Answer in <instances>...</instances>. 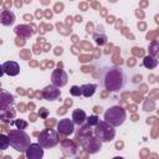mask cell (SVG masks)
<instances>
[{
	"label": "cell",
	"mask_w": 159,
	"mask_h": 159,
	"mask_svg": "<svg viewBox=\"0 0 159 159\" xmlns=\"http://www.w3.org/2000/svg\"><path fill=\"white\" fill-rule=\"evenodd\" d=\"M102 86L109 92H119L125 84V75L118 66H109L102 68L99 73Z\"/></svg>",
	"instance_id": "cell-1"
},
{
	"label": "cell",
	"mask_w": 159,
	"mask_h": 159,
	"mask_svg": "<svg viewBox=\"0 0 159 159\" xmlns=\"http://www.w3.org/2000/svg\"><path fill=\"white\" fill-rule=\"evenodd\" d=\"M10 145L20 153H25L27 147L31 144L30 135L24 130V129H12L7 134Z\"/></svg>",
	"instance_id": "cell-2"
},
{
	"label": "cell",
	"mask_w": 159,
	"mask_h": 159,
	"mask_svg": "<svg viewBox=\"0 0 159 159\" xmlns=\"http://www.w3.org/2000/svg\"><path fill=\"white\" fill-rule=\"evenodd\" d=\"M125 118H127V113H125V111L120 106L109 107L104 112V120L107 123H109L111 125H113L114 128L122 125L124 123Z\"/></svg>",
	"instance_id": "cell-3"
},
{
	"label": "cell",
	"mask_w": 159,
	"mask_h": 159,
	"mask_svg": "<svg viewBox=\"0 0 159 159\" xmlns=\"http://www.w3.org/2000/svg\"><path fill=\"white\" fill-rule=\"evenodd\" d=\"M93 134L96 138H98L102 143H107L113 140L114 135H116V129L113 125H111L109 123H107L106 120H99L93 129Z\"/></svg>",
	"instance_id": "cell-4"
},
{
	"label": "cell",
	"mask_w": 159,
	"mask_h": 159,
	"mask_svg": "<svg viewBox=\"0 0 159 159\" xmlns=\"http://www.w3.org/2000/svg\"><path fill=\"white\" fill-rule=\"evenodd\" d=\"M37 143L43 148V149H48V148H53L60 143V138H58V132L50 129V128H45L40 132L39 138H37Z\"/></svg>",
	"instance_id": "cell-5"
},
{
	"label": "cell",
	"mask_w": 159,
	"mask_h": 159,
	"mask_svg": "<svg viewBox=\"0 0 159 159\" xmlns=\"http://www.w3.org/2000/svg\"><path fill=\"white\" fill-rule=\"evenodd\" d=\"M82 147L88 154H96V153H98L101 150L102 142L98 138H96L94 135L89 134V135L82 138Z\"/></svg>",
	"instance_id": "cell-6"
},
{
	"label": "cell",
	"mask_w": 159,
	"mask_h": 159,
	"mask_svg": "<svg viewBox=\"0 0 159 159\" xmlns=\"http://www.w3.org/2000/svg\"><path fill=\"white\" fill-rule=\"evenodd\" d=\"M51 82L56 87L61 88V87H63V86L67 84V82H68V75L66 73V71H63L61 68H56V70H53V72L51 75Z\"/></svg>",
	"instance_id": "cell-7"
},
{
	"label": "cell",
	"mask_w": 159,
	"mask_h": 159,
	"mask_svg": "<svg viewBox=\"0 0 159 159\" xmlns=\"http://www.w3.org/2000/svg\"><path fill=\"white\" fill-rule=\"evenodd\" d=\"M60 148H61V152L65 157H75L77 153H78V149H77V145L75 144L73 140L71 139H65L60 143Z\"/></svg>",
	"instance_id": "cell-8"
},
{
	"label": "cell",
	"mask_w": 159,
	"mask_h": 159,
	"mask_svg": "<svg viewBox=\"0 0 159 159\" xmlns=\"http://www.w3.org/2000/svg\"><path fill=\"white\" fill-rule=\"evenodd\" d=\"M57 132L60 134H63V135L72 134L75 132V124H73L72 119H70V118L60 119V122L57 123Z\"/></svg>",
	"instance_id": "cell-9"
},
{
	"label": "cell",
	"mask_w": 159,
	"mask_h": 159,
	"mask_svg": "<svg viewBox=\"0 0 159 159\" xmlns=\"http://www.w3.org/2000/svg\"><path fill=\"white\" fill-rule=\"evenodd\" d=\"M41 94H42L43 99H46V101H56L61 96V89L58 87H56L55 84H48L42 89Z\"/></svg>",
	"instance_id": "cell-10"
},
{
	"label": "cell",
	"mask_w": 159,
	"mask_h": 159,
	"mask_svg": "<svg viewBox=\"0 0 159 159\" xmlns=\"http://www.w3.org/2000/svg\"><path fill=\"white\" fill-rule=\"evenodd\" d=\"M25 155L27 159H41L43 157V148L39 143H31L27 147Z\"/></svg>",
	"instance_id": "cell-11"
},
{
	"label": "cell",
	"mask_w": 159,
	"mask_h": 159,
	"mask_svg": "<svg viewBox=\"0 0 159 159\" xmlns=\"http://www.w3.org/2000/svg\"><path fill=\"white\" fill-rule=\"evenodd\" d=\"M14 96L10 92L0 88V111L9 109L14 104Z\"/></svg>",
	"instance_id": "cell-12"
},
{
	"label": "cell",
	"mask_w": 159,
	"mask_h": 159,
	"mask_svg": "<svg viewBox=\"0 0 159 159\" xmlns=\"http://www.w3.org/2000/svg\"><path fill=\"white\" fill-rule=\"evenodd\" d=\"M2 68H4V73H6L7 76H17L20 72V66L15 61H6L2 65Z\"/></svg>",
	"instance_id": "cell-13"
},
{
	"label": "cell",
	"mask_w": 159,
	"mask_h": 159,
	"mask_svg": "<svg viewBox=\"0 0 159 159\" xmlns=\"http://www.w3.org/2000/svg\"><path fill=\"white\" fill-rule=\"evenodd\" d=\"M14 32H15L19 37H22V39H29V37H31L32 34H34L32 29H31L29 25H24V24L15 26V27H14Z\"/></svg>",
	"instance_id": "cell-14"
},
{
	"label": "cell",
	"mask_w": 159,
	"mask_h": 159,
	"mask_svg": "<svg viewBox=\"0 0 159 159\" xmlns=\"http://www.w3.org/2000/svg\"><path fill=\"white\" fill-rule=\"evenodd\" d=\"M15 22V14L10 10H4L0 14V24L4 26H10Z\"/></svg>",
	"instance_id": "cell-15"
},
{
	"label": "cell",
	"mask_w": 159,
	"mask_h": 159,
	"mask_svg": "<svg viewBox=\"0 0 159 159\" xmlns=\"http://www.w3.org/2000/svg\"><path fill=\"white\" fill-rule=\"evenodd\" d=\"M86 118H87V116H86V113H84V111L83 109H75L73 112H72V122H73V124L75 125H82V124H84L86 123Z\"/></svg>",
	"instance_id": "cell-16"
},
{
	"label": "cell",
	"mask_w": 159,
	"mask_h": 159,
	"mask_svg": "<svg viewBox=\"0 0 159 159\" xmlns=\"http://www.w3.org/2000/svg\"><path fill=\"white\" fill-rule=\"evenodd\" d=\"M98 30H99V31H96V32L93 34V40H94L96 45H98V46H103V45H106V43H107L108 37H107V35L104 34V31H103V27H102V26H101V27H98Z\"/></svg>",
	"instance_id": "cell-17"
},
{
	"label": "cell",
	"mask_w": 159,
	"mask_h": 159,
	"mask_svg": "<svg viewBox=\"0 0 159 159\" xmlns=\"http://www.w3.org/2000/svg\"><path fill=\"white\" fill-rule=\"evenodd\" d=\"M97 89V84L96 83H86V84H82L81 86V96L83 97H92L94 94Z\"/></svg>",
	"instance_id": "cell-18"
},
{
	"label": "cell",
	"mask_w": 159,
	"mask_h": 159,
	"mask_svg": "<svg viewBox=\"0 0 159 159\" xmlns=\"http://www.w3.org/2000/svg\"><path fill=\"white\" fill-rule=\"evenodd\" d=\"M143 66H144L145 68H148V70L155 68V67L158 66V60H157V57L150 56V55L145 56V57L143 58Z\"/></svg>",
	"instance_id": "cell-19"
},
{
	"label": "cell",
	"mask_w": 159,
	"mask_h": 159,
	"mask_svg": "<svg viewBox=\"0 0 159 159\" xmlns=\"http://www.w3.org/2000/svg\"><path fill=\"white\" fill-rule=\"evenodd\" d=\"M148 51H149V55H150V56L157 57V55H158V52H159V43H158L157 40H153V41L149 43Z\"/></svg>",
	"instance_id": "cell-20"
},
{
	"label": "cell",
	"mask_w": 159,
	"mask_h": 159,
	"mask_svg": "<svg viewBox=\"0 0 159 159\" xmlns=\"http://www.w3.org/2000/svg\"><path fill=\"white\" fill-rule=\"evenodd\" d=\"M10 145V142H9V137L6 134H0V150H5L7 149Z\"/></svg>",
	"instance_id": "cell-21"
},
{
	"label": "cell",
	"mask_w": 159,
	"mask_h": 159,
	"mask_svg": "<svg viewBox=\"0 0 159 159\" xmlns=\"http://www.w3.org/2000/svg\"><path fill=\"white\" fill-rule=\"evenodd\" d=\"M80 127H82L81 128V134L78 133V137L82 139V138H84V137H87V135H89V134H92V130H91V128L92 127H89L88 124H82V125H80Z\"/></svg>",
	"instance_id": "cell-22"
},
{
	"label": "cell",
	"mask_w": 159,
	"mask_h": 159,
	"mask_svg": "<svg viewBox=\"0 0 159 159\" xmlns=\"http://www.w3.org/2000/svg\"><path fill=\"white\" fill-rule=\"evenodd\" d=\"M86 122H87V124H88L89 127H94V125L99 122V118H98L96 114H92V116H89V117L86 118Z\"/></svg>",
	"instance_id": "cell-23"
},
{
	"label": "cell",
	"mask_w": 159,
	"mask_h": 159,
	"mask_svg": "<svg viewBox=\"0 0 159 159\" xmlns=\"http://www.w3.org/2000/svg\"><path fill=\"white\" fill-rule=\"evenodd\" d=\"M14 124L17 127V129H26V127H27V122L24 119H16L14 122Z\"/></svg>",
	"instance_id": "cell-24"
},
{
	"label": "cell",
	"mask_w": 159,
	"mask_h": 159,
	"mask_svg": "<svg viewBox=\"0 0 159 159\" xmlns=\"http://www.w3.org/2000/svg\"><path fill=\"white\" fill-rule=\"evenodd\" d=\"M70 93L75 97H80L81 96V87L80 86H72L70 88Z\"/></svg>",
	"instance_id": "cell-25"
},
{
	"label": "cell",
	"mask_w": 159,
	"mask_h": 159,
	"mask_svg": "<svg viewBox=\"0 0 159 159\" xmlns=\"http://www.w3.org/2000/svg\"><path fill=\"white\" fill-rule=\"evenodd\" d=\"M39 116L42 117V118H46L47 117V109L46 108H41L40 112H39Z\"/></svg>",
	"instance_id": "cell-26"
},
{
	"label": "cell",
	"mask_w": 159,
	"mask_h": 159,
	"mask_svg": "<svg viewBox=\"0 0 159 159\" xmlns=\"http://www.w3.org/2000/svg\"><path fill=\"white\" fill-rule=\"evenodd\" d=\"M4 75V68H2V65H0V77Z\"/></svg>",
	"instance_id": "cell-27"
}]
</instances>
